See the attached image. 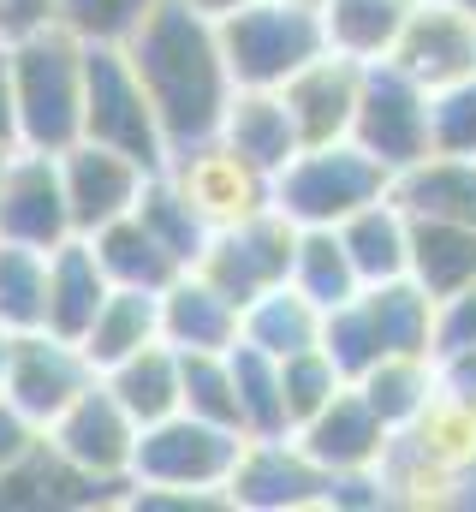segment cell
<instances>
[{
  "label": "cell",
  "instance_id": "603a6c76",
  "mask_svg": "<svg viewBox=\"0 0 476 512\" xmlns=\"http://www.w3.org/2000/svg\"><path fill=\"white\" fill-rule=\"evenodd\" d=\"M114 280L102 274V262L90 251V239H66L48 251V334L60 340H84L96 310L108 304Z\"/></svg>",
  "mask_w": 476,
  "mask_h": 512
},
{
  "label": "cell",
  "instance_id": "ba28073f",
  "mask_svg": "<svg viewBox=\"0 0 476 512\" xmlns=\"http://www.w3.org/2000/svg\"><path fill=\"white\" fill-rule=\"evenodd\" d=\"M352 143L363 155H375L387 173L417 167L429 155V90L405 66L369 60L363 66V84H357Z\"/></svg>",
  "mask_w": 476,
  "mask_h": 512
},
{
  "label": "cell",
  "instance_id": "4fadbf2b",
  "mask_svg": "<svg viewBox=\"0 0 476 512\" xmlns=\"http://www.w3.org/2000/svg\"><path fill=\"white\" fill-rule=\"evenodd\" d=\"M66 239H78V233H72L66 185H60V155L12 149V161L0 173V245L54 251Z\"/></svg>",
  "mask_w": 476,
  "mask_h": 512
},
{
  "label": "cell",
  "instance_id": "4dcf8cb0",
  "mask_svg": "<svg viewBox=\"0 0 476 512\" xmlns=\"http://www.w3.org/2000/svg\"><path fill=\"white\" fill-rule=\"evenodd\" d=\"M322 316L328 310H340L346 298L363 292V280H357L352 256L340 245V233L334 227H298V245H292V274H286Z\"/></svg>",
  "mask_w": 476,
  "mask_h": 512
},
{
  "label": "cell",
  "instance_id": "83f0119b",
  "mask_svg": "<svg viewBox=\"0 0 476 512\" xmlns=\"http://www.w3.org/2000/svg\"><path fill=\"white\" fill-rule=\"evenodd\" d=\"M90 251H96V262H102V274H108L114 286H131V292H161L173 274H185L179 256L137 221V209L119 215V221H108L102 233H90Z\"/></svg>",
  "mask_w": 476,
  "mask_h": 512
},
{
  "label": "cell",
  "instance_id": "836d02e7",
  "mask_svg": "<svg viewBox=\"0 0 476 512\" xmlns=\"http://www.w3.org/2000/svg\"><path fill=\"white\" fill-rule=\"evenodd\" d=\"M137 221L179 256V268H197V256L209 245V221L191 209V197L167 179V173H149L143 179V197H137Z\"/></svg>",
  "mask_w": 476,
  "mask_h": 512
},
{
  "label": "cell",
  "instance_id": "4316f807",
  "mask_svg": "<svg viewBox=\"0 0 476 512\" xmlns=\"http://www.w3.org/2000/svg\"><path fill=\"white\" fill-rule=\"evenodd\" d=\"M102 382H108V393L137 417V429H149V423H161V417H173V411L185 405V387H179V352H173L167 340H149V346L131 352L125 364L102 370Z\"/></svg>",
  "mask_w": 476,
  "mask_h": 512
},
{
  "label": "cell",
  "instance_id": "52a82bcc",
  "mask_svg": "<svg viewBox=\"0 0 476 512\" xmlns=\"http://www.w3.org/2000/svg\"><path fill=\"white\" fill-rule=\"evenodd\" d=\"M84 137L131 155L137 167H167V137L125 42H84Z\"/></svg>",
  "mask_w": 476,
  "mask_h": 512
},
{
  "label": "cell",
  "instance_id": "7c38bea8",
  "mask_svg": "<svg viewBox=\"0 0 476 512\" xmlns=\"http://www.w3.org/2000/svg\"><path fill=\"white\" fill-rule=\"evenodd\" d=\"M161 173L191 197V209L209 221V233H215V227H233V221H244V215H262L268 197H274V179L256 173V167H250L238 149H227L221 137L167 155Z\"/></svg>",
  "mask_w": 476,
  "mask_h": 512
},
{
  "label": "cell",
  "instance_id": "60d3db41",
  "mask_svg": "<svg viewBox=\"0 0 476 512\" xmlns=\"http://www.w3.org/2000/svg\"><path fill=\"white\" fill-rule=\"evenodd\" d=\"M435 387L476 411V346H447L435 352Z\"/></svg>",
  "mask_w": 476,
  "mask_h": 512
},
{
  "label": "cell",
  "instance_id": "f1b7e54d",
  "mask_svg": "<svg viewBox=\"0 0 476 512\" xmlns=\"http://www.w3.org/2000/svg\"><path fill=\"white\" fill-rule=\"evenodd\" d=\"M149 340H161V298H155V292L114 286V292H108V304L96 310V322H90V334H84L78 346H84L90 370L102 376V370L125 364L131 352H143Z\"/></svg>",
  "mask_w": 476,
  "mask_h": 512
},
{
  "label": "cell",
  "instance_id": "d590c367",
  "mask_svg": "<svg viewBox=\"0 0 476 512\" xmlns=\"http://www.w3.org/2000/svg\"><path fill=\"white\" fill-rule=\"evenodd\" d=\"M179 387H185V405L191 417L203 423H227L238 429V387H233V364L227 352H179ZM244 435V429H238Z\"/></svg>",
  "mask_w": 476,
  "mask_h": 512
},
{
  "label": "cell",
  "instance_id": "3957f363",
  "mask_svg": "<svg viewBox=\"0 0 476 512\" xmlns=\"http://www.w3.org/2000/svg\"><path fill=\"white\" fill-rule=\"evenodd\" d=\"M322 352L346 382H357L381 358H435V298L411 274L363 286L357 298L322 316Z\"/></svg>",
  "mask_w": 476,
  "mask_h": 512
},
{
  "label": "cell",
  "instance_id": "5bb4252c",
  "mask_svg": "<svg viewBox=\"0 0 476 512\" xmlns=\"http://www.w3.org/2000/svg\"><path fill=\"white\" fill-rule=\"evenodd\" d=\"M328 471L298 447V435H268V441H250L244 435V453L233 465V483H227V501L250 512H298V507H328Z\"/></svg>",
  "mask_w": 476,
  "mask_h": 512
},
{
  "label": "cell",
  "instance_id": "ac0fdd59",
  "mask_svg": "<svg viewBox=\"0 0 476 512\" xmlns=\"http://www.w3.org/2000/svg\"><path fill=\"white\" fill-rule=\"evenodd\" d=\"M357 84H363V66L346 60V54H334V48H322L304 72H292V78L280 84L286 114H292L304 149H310V143H340V137H352Z\"/></svg>",
  "mask_w": 476,
  "mask_h": 512
},
{
  "label": "cell",
  "instance_id": "30bf717a",
  "mask_svg": "<svg viewBox=\"0 0 476 512\" xmlns=\"http://www.w3.org/2000/svg\"><path fill=\"white\" fill-rule=\"evenodd\" d=\"M90 382H96V370H90L78 340L30 328V334H12V346H6V387H0V399L12 411H24L36 429H48Z\"/></svg>",
  "mask_w": 476,
  "mask_h": 512
},
{
  "label": "cell",
  "instance_id": "484cf974",
  "mask_svg": "<svg viewBox=\"0 0 476 512\" xmlns=\"http://www.w3.org/2000/svg\"><path fill=\"white\" fill-rule=\"evenodd\" d=\"M316 12H322L328 48L357 60V66H369V60H387L393 54V42L411 24L417 0H322Z\"/></svg>",
  "mask_w": 476,
  "mask_h": 512
},
{
  "label": "cell",
  "instance_id": "8992f818",
  "mask_svg": "<svg viewBox=\"0 0 476 512\" xmlns=\"http://www.w3.org/2000/svg\"><path fill=\"white\" fill-rule=\"evenodd\" d=\"M244 435L227 423H203L191 411H173L149 429H137L131 453V489H179V495H221L233 483ZM233 507V501H227Z\"/></svg>",
  "mask_w": 476,
  "mask_h": 512
},
{
  "label": "cell",
  "instance_id": "b9f144b4",
  "mask_svg": "<svg viewBox=\"0 0 476 512\" xmlns=\"http://www.w3.org/2000/svg\"><path fill=\"white\" fill-rule=\"evenodd\" d=\"M36 441H42V429H36L24 411H12V405L0 399V477H6V471H12L30 447H36Z\"/></svg>",
  "mask_w": 476,
  "mask_h": 512
},
{
  "label": "cell",
  "instance_id": "277c9868",
  "mask_svg": "<svg viewBox=\"0 0 476 512\" xmlns=\"http://www.w3.org/2000/svg\"><path fill=\"white\" fill-rule=\"evenodd\" d=\"M393 191V173L363 155L352 137L340 143H310L298 149L280 173H274V209L292 221V227H340L346 215H357L363 203L387 197Z\"/></svg>",
  "mask_w": 476,
  "mask_h": 512
},
{
  "label": "cell",
  "instance_id": "7dc6e473",
  "mask_svg": "<svg viewBox=\"0 0 476 512\" xmlns=\"http://www.w3.org/2000/svg\"><path fill=\"white\" fill-rule=\"evenodd\" d=\"M6 161H12V149H6V143H0V173H6Z\"/></svg>",
  "mask_w": 476,
  "mask_h": 512
},
{
  "label": "cell",
  "instance_id": "ffe728a7",
  "mask_svg": "<svg viewBox=\"0 0 476 512\" xmlns=\"http://www.w3.org/2000/svg\"><path fill=\"white\" fill-rule=\"evenodd\" d=\"M155 298H161V340L173 352H227L238 340V304L197 268L173 274Z\"/></svg>",
  "mask_w": 476,
  "mask_h": 512
},
{
  "label": "cell",
  "instance_id": "cb8c5ba5",
  "mask_svg": "<svg viewBox=\"0 0 476 512\" xmlns=\"http://www.w3.org/2000/svg\"><path fill=\"white\" fill-rule=\"evenodd\" d=\"M393 197L417 221H465L476 227V155H423L417 167L393 173Z\"/></svg>",
  "mask_w": 476,
  "mask_h": 512
},
{
  "label": "cell",
  "instance_id": "9a60e30c",
  "mask_svg": "<svg viewBox=\"0 0 476 512\" xmlns=\"http://www.w3.org/2000/svg\"><path fill=\"white\" fill-rule=\"evenodd\" d=\"M143 179H149V167H137L131 155H119L108 143L78 137L72 149H60V185H66L72 233L90 239V233H102L108 221L131 215L137 197H143Z\"/></svg>",
  "mask_w": 476,
  "mask_h": 512
},
{
  "label": "cell",
  "instance_id": "f35d334b",
  "mask_svg": "<svg viewBox=\"0 0 476 512\" xmlns=\"http://www.w3.org/2000/svg\"><path fill=\"white\" fill-rule=\"evenodd\" d=\"M429 149L435 155H476V72L429 90Z\"/></svg>",
  "mask_w": 476,
  "mask_h": 512
},
{
  "label": "cell",
  "instance_id": "ab89813d",
  "mask_svg": "<svg viewBox=\"0 0 476 512\" xmlns=\"http://www.w3.org/2000/svg\"><path fill=\"white\" fill-rule=\"evenodd\" d=\"M447 346H476V280L435 304V352Z\"/></svg>",
  "mask_w": 476,
  "mask_h": 512
},
{
  "label": "cell",
  "instance_id": "e575fe53",
  "mask_svg": "<svg viewBox=\"0 0 476 512\" xmlns=\"http://www.w3.org/2000/svg\"><path fill=\"white\" fill-rule=\"evenodd\" d=\"M0 328L6 334L48 328V251L0 245Z\"/></svg>",
  "mask_w": 476,
  "mask_h": 512
},
{
  "label": "cell",
  "instance_id": "bcb514c9",
  "mask_svg": "<svg viewBox=\"0 0 476 512\" xmlns=\"http://www.w3.org/2000/svg\"><path fill=\"white\" fill-rule=\"evenodd\" d=\"M6 346H12V334L0 328V387H6Z\"/></svg>",
  "mask_w": 476,
  "mask_h": 512
},
{
  "label": "cell",
  "instance_id": "74e56055",
  "mask_svg": "<svg viewBox=\"0 0 476 512\" xmlns=\"http://www.w3.org/2000/svg\"><path fill=\"white\" fill-rule=\"evenodd\" d=\"M155 0H54V24L78 42H131Z\"/></svg>",
  "mask_w": 476,
  "mask_h": 512
},
{
  "label": "cell",
  "instance_id": "1f68e13d",
  "mask_svg": "<svg viewBox=\"0 0 476 512\" xmlns=\"http://www.w3.org/2000/svg\"><path fill=\"white\" fill-rule=\"evenodd\" d=\"M227 364H233V387H238V429H244L250 441L292 435L286 393H280V358H268V352L233 340V346H227Z\"/></svg>",
  "mask_w": 476,
  "mask_h": 512
},
{
  "label": "cell",
  "instance_id": "7bdbcfd3",
  "mask_svg": "<svg viewBox=\"0 0 476 512\" xmlns=\"http://www.w3.org/2000/svg\"><path fill=\"white\" fill-rule=\"evenodd\" d=\"M48 18H54V0H0V42L24 36V30H36Z\"/></svg>",
  "mask_w": 476,
  "mask_h": 512
},
{
  "label": "cell",
  "instance_id": "f6af8a7d",
  "mask_svg": "<svg viewBox=\"0 0 476 512\" xmlns=\"http://www.w3.org/2000/svg\"><path fill=\"white\" fill-rule=\"evenodd\" d=\"M203 18H227V12H238V6H250V0H191Z\"/></svg>",
  "mask_w": 476,
  "mask_h": 512
},
{
  "label": "cell",
  "instance_id": "ee69618b",
  "mask_svg": "<svg viewBox=\"0 0 476 512\" xmlns=\"http://www.w3.org/2000/svg\"><path fill=\"white\" fill-rule=\"evenodd\" d=\"M0 143L18 149V108H12V60H6V42H0Z\"/></svg>",
  "mask_w": 476,
  "mask_h": 512
},
{
  "label": "cell",
  "instance_id": "8fae6325",
  "mask_svg": "<svg viewBox=\"0 0 476 512\" xmlns=\"http://www.w3.org/2000/svg\"><path fill=\"white\" fill-rule=\"evenodd\" d=\"M48 447L60 453V459H72L78 471H90L96 483H131V453H137V417L119 405L108 382L96 376V382L84 387L48 429Z\"/></svg>",
  "mask_w": 476,
  "mask_h": 512
},
{
  "label": "cell",
  "instance_id": "c3c4849f",
  "mask_svg": "<svg viewBox=\"0 0 476 512\" xmlns=\"http://www.w3.org/2000/svg\"><path fill=\"white\" fill-rule=\"evenodd\" d=\"M453 6H465V12H471V18H476V0H453Z\"/></svg>",
  "mask_w": 476,
  "mask_h": 512
},
{
  "label": "cell",
  "instance_id": "7a4b0ae2",
  "mask_svg": "<svg viewBox=\"0 0 476 512\" xmlns=\"http://www.w3.org/2000/svg\"><path fill=\"white\" fill-rule=\"evenodd\" d=\"M12 60V108L18 149H72L84 137V42L54 18L6 42Z\"/></svg>",
  "mask_w": 476,
  "mask_h": 512
},
{
  "label": "cell",
  "instance_id": "9c48e42d",
  "mask_svg": "<svg viewBox=\"0 0 476 512\" xmlns=\"http://www.w3.org/2000/svg\"><path fill=\"white\" fill-rule=\"evenodd\" d=\"M292 245H298V227L268 203L262 215H244L233 227H215L203 256H197V274L209 286H221L244 310L250 298H262L268 286H280L292 274Z\"/></svg>",
  "mask_w": 476,
  "mask_h": 512
},
{
  "label": "cell",
  "instance_id": "d6a6232c",
  "mask_svg": "<svg viewBox=\"0 0 476 512\" xmlns=\"http://www.w3.org/2000/svg\"><path fill=\"white\" fill-rule=\"evenodd\" d=\"M357 393L369 399V411L399 435L423 417V405L435 399V358H381L357 376Z\"/></svg>",
  "mask_w": 476,
  "mask_h": 512
},
{
  "label": "cell",
  "instance_id": "d4e9b609",
  "mask_svg": "<svg viewBox=\"0 0 476 512\" xmlns=\"http://www.w3.org/2000/svg\"><path fill=\"white\" fill-rule=\"evenodd\" d=\"M238 340L256 346V352H268V358L310 352V346H322V310L292 280H280V286H268L262 298H250L238 310Z\"/></svg>",
  "mask_w": 476,
  "mask_h": 512
},
{
  "label": "cell",
  "instance_id": "6da1fadb",
  "mask_svg": "<svg viewBox=\"0 0 476 512\" xmlns=\"http://www.w3.org/2000/svg\"><path fill=\"white\" fill-rule=\"evenodd\" d=\"M125 54L137 66L143 90H149L167 155H179L191 143H209L221 131L227 102H233V72H227L215 18H203L191 0H155L143 12V24L131 30Z\"/></svg>",
  "mask_w": 476,
  "mask_h": 512
},
{
  "label": "cell",
  "instance_id": "7402d4cb",
  "mask_svg": "<svg viewBox=\"0 0 476 512\" xmlns=\"http://www.w3.org/2000/svg\"><path fill=\"white\" fill-rule=\"evenodd\" d=\"M334 233H340V245H346L363 286L405 280V268H411V215H405V203L393 191L375 197V203H363L357 215H346Z\"/></svg>",
  "mask_w": 476,
  "mask_h": 512
},
{
  "label": "cell",
  "instance_id": "d6986e66",
  "mask_svg": "<svg viewBox=\"0 0 476 512\" xmlns=\"http://www.w3.org/2000/svg\"><path fill=\"white\" fill-rule=\"evenodd\" d=\"M131 483H96L90 471H78L72 459H60L48 447V435L0 477V507L6 512H60V507H108L125 501Z\"/></svg>",
  "mask_w": 476,
  "mask_h": 512
},
{
  "label": "cell",
  "instance_id": "8d00e7d4",
  "mask_svg": "<svg viewBox=\"0 0 476 512\" xmlns=\"http://www.w3.org/2000/svg\"><path fill=\"white\" fill-rule=\"evenodd\" d=\"M340 387H346V376L334 370V358H328L322 346L280 358V393H286V417H292V429H298V423H310V417L340 393Z\"/></svg>",
  "mask_w": 476,
  "mask_h": 512
},
{
  "label": "cell",
  "instance_id": "44dd1931",
  "mask_svg": "<svg viewBox=\"0 0 476 512\" xmlns=\"http://www.w3.org/2000/svg\"><path fill=\"white\" fill-rule=\"evenodd\" d=\"M227 149H238L256 173H280L304 143H298V126H292V114H286V96L280 90H233V102H227V120L215 131Z\"/></svg>",
  "mask_w": 476,
  "mask_h": 512
},
{
  "label": "cell",
  "instance_id": "f546056e",
  "mask_svg": "<svg viewBox=\"0 0 476 512\" xmlns=\"http://www.w3.org/2000/svg\"><path fill=\"white\" fill-rule=\"evenodd\" d=\"M435 304L465 292L476 280V227L465 221H417L411 215V268H405Z\"/></svg>",
  "mask_w": 476,
  "mask_h": 512
},
{
  "label": "cell",
  "instance_id": "e0dca14e",
  "mask_svg": "<svg viewBox=\"0 0 476 512\" xmlns=\"http://www.w3.org/2000/svg\"><path fill=\"white\" fill-rule=\"evenodd\" d=\"M292 435H298V447H304L328 477L381 471V459H387V447H393V429L369 411V399H363L352 382L340 387V393L310 417V423H298Z\"/></svg>",
  "mask_w": 476,
  "mask_h": 512
},
{
  "label": "cell",
  "instance_id": "2e32d148",
  "mask_svg": "<svg viewBox=\"0 0 476 512\" xmlns=\"http://www.w3.org/2000/svg\"><path fill=\"white\" fill-rule=\"evenodd\" d=\"M387 60L405 66L423 90H447L476 72V18L453 0H417V12L399 30Z\"/></svg>",
  "mask_w": 476,
  "mask_h": 512
},
{
  "label": "cell",
  "instance_id": "5b68a950",
  "mask_svg": "<svg viewBox=\"0 0 476 512\" xmlns=\"http://www.w3.org/2000/svg\"><path fill=\"white\" fill-rule=\"evenodd\" d=\"M215 30H221L233 90H280L292 72H304L328 48L322 12L298 0H250L227 18H215Z\"/></svg>",
  "mask_w": 476,
  "mask_h": 512
},
{
  "label": "cell",
  "instance_id": "681fc988",
  "mask_svg": "<svg viewBox=\"0 0 476 512\" xmlns=\"http://www.w3.org/2000/svg\"><path fill=\"white\" fill-rule=\"evenodd\" d=\"M298 6H322V0H298Z\"/></svg>",
  "mask_w": 476,
  "mask_h": 512
}]
</instances>
